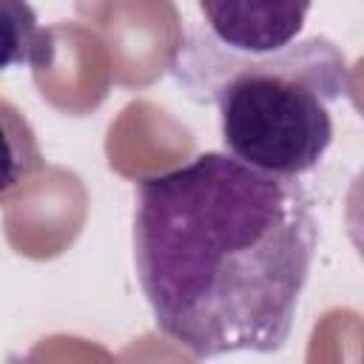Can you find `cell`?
<instances>
[{
  "label": "cell",
  "instance_id": "cell-1",
  "mask_svg": "<svg viewBox=\"0 0 364 364\" xmlns=\"http://www.w3.org/2000/svg\"><path fill=\"white\" fill-rule=\"evenodd\" d=\"M318 245L299 179L225 151L145 176L134 205V267L159 333L199 358L279 353Z\"/></svg>",
  "mask_w": 364,
  "mask_h": 364
},
{
  "label": "cell",
  "instance_id": "cell-2",
  "mask_svg": "<svg viewBox=\"0 0 364 364\" xmlns=\"http://www.w3.org/2000/svg\"><path fill=\"white\" fill-rule=\"evenodd\" d=\"M171 74L191 100L216 105L225 154L287 179L324 159L336 136L330 105L353 97L344 51L318 34L267 57H236L191 28Z\"/></svg>",
  "mask_w": 364,
  "mask_h": 364
},
{
  "label": "cell",
  "instance_id": "cell-3",
  "mask_svg": "<svg viewBox=\"0 0 364 364\" xmlns=\"http://www.w3.org/2000/svg\"><path fill=\"white\" fill-rule=\"evenodd\" d=\"M202 34L236 57H267L290 43L304 28L307 3H196Z\"/></svg>",
  "mask_w": 364,
  "mask_h": 364
},
{
  "label": "cell",
  "instance_id": "cell-4",
  "mask_svg": "<svg viewBox=\"0 0 364 364\" xmlns=\"http://www.w3.org/2000/svg\"><path fill=\"white\" fill-rule=\"evenodd\" d=\"M43 168V151L28 117L0 97V199L17 193Z\"/></svg>",
  "mask_w": 364,
  "mask_h": 364
},
{
  "label": "cell",
  "instance_id": "cell-5",
  "mask_svg": "<svg viewBox=\"0 0 364 364\" xmlns=\"http://www.w3.org/2000/svg\"><path fill=\"white\" fill-rule=\"evenodd\" d=\"M54 60V40L28 3L0 0V71L46 68Z\"/></svg>",
  "mask_w": 364,
  "mask_h": 364
}]
</instances>
